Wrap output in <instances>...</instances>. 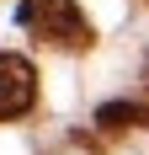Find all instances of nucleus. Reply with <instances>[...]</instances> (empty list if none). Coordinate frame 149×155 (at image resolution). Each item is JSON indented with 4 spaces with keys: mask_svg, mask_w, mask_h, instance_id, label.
Wrapping results in <instances>:
<instances>
[{
    "mask_svg": "<svg viewBox=\"0 0 149 155\" xmlns=\"http://www.w3.org/2000/svg\"><path fill=\"white\" fill-rule=\"evenodd\" d=\"M16 16L27 32L48 38L53 48H90V21L74 0H27Z\"/></svg>",
    "mask_w": 149,
    "mask_h": 155,
    "instance_id": "obj_1",
    "label": "nucleus"
},
{
    "mask_svg": "<svg viewBox=\"0 0 149 155\" xmlns=\"http://www.w3.org/2000/svg\"><path fill=\"white\" fill-rule=\"evenodd\" d=\"M32 102H37V70L21 54H0V123L21 118Z\"/></svg>",
    "mask_w": 149,
    "mask_h": 155,
    "instance_id": "obj_2",
    "label": "nucleus"
},
{
    "mask_svg": "<svg viewBox=\"0 0 149 155\" xmlns=\"http://www.w3.org/2000/svg\"><path fill=\"white\" fill-rule=\"evenodd\" d=\"M96 123L101 128H149V107H138V102H106L96 112Z\"/></svg>",
    "mask_w": 149,
    "mask_h": 155,
    "instance_id": "obj_3",
    "label": "nucleus"
}]
</instances>
